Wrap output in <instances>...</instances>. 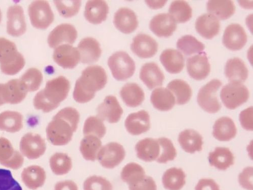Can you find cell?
<instances>
[{"mask_svg": "<svg viewBox=\"0 0 253 190\" xmlns=\"http://www.w3.org/2000/svg\"><path fill=\"white\" fill-rule=\"evenodd\" d=\"M80 117L78 111L72 107L59 111L47 126L48 141L54 145L67 144L78 129Z\"/></svg>", "mask_w": 253, "mask_h": 190, "instance_id": "obj_1", "label": "cell"}, {"mask_svg": "<svg viewBox=\"0 0 253 190\" xmlns=\"http://www.w3.org/2000/svg\"><path fill=\"white\" fill-rule=\"evenodd\" d=\"M108 77L104 69L99 66H92L83 70L76 81L73 93L74 99L79 103H86L95 96V93L106 85Z\"/></svg>", "mask_w": 253, "mask_h": 190, "instance_id": "obj_2", "label": "cell"}, {"mask_svg": "<svg viewBox=\"0 0 253 190\" xmlns=\"http://www.w3.org/2000/svg\"><path fill=\"white\" fill-rule=\"evenodd\" d=\"M69 81L63 76L48 81L45 88L35 95L33 104L36 109L49 113L59 107L67 97L70 90Z\"/></svg>", "mask_w": 253, "mask_h": 190, "instance_id": "obj_3", "label": "cell"}, {"mask_svg": "<svg viewBox=\"0 0 253 190\" xmlns=\"http://www.w3.org/2000/svg\"><path fill=\"white\" fill-rule=\"evenodd\" d=\"M25 65L23 55L20 53L13 42L0 38V68L7 75H14L22 70Z\"/></svg>", "mask_w": 253, "mask_h": 190, "instance_id": "obj_4", "label": "cell"}, {"mask_svg": "<svg viewBox=\"0 0 253 190\" xmlns=\"http://www.w3.org/2000/svg\"><path fill=\"white\" fill-rule=\"evenodd\" d=\"M222 85L221 81L213 79L200 89L197 100L200 106L206 112L214 114L221 109V104L217 98V93Z\"/></svg>", "mask_w": 253, "mask_h": 190, "instance_id": "obj_5", "label": "cell"}, {"mask_svg": "<svg viewBox=\"0 0 253 190\" xmlns=\"http://www.w3.org/2000/svg\"><path fill=\"white\" fill-rule=\"evenodd\" d=\"M108 65L113 77L118 81L131 77L135 71V64L129 55L124 51L113 54L108 60Z\"/></svg>", "mask_w": 253, "mask_h": 190, "instance_id": "obj_6", "label": "cell"}, {"mask_svg": "<svg viewBox=\"0 0 253 190\" xmlns=\"http://www.w3.org/2000/svg\"><path fill=\"white\" fill-rule=\"evenodd\" d=\"M249 92L246 87L241 83H229L220 92V98L225 107L235 110L247 101Z\"/></svg>", "mask_w": 253, "mask_h": 190, "instance_id": "obj_7", "label": "cell"}, {"mask_svg": "<svg viewBox=\"0 0 253 190\" xmlns=\"http://www.w3.org/2000/svg\"><path fill=\"white\" fill-rule=\"evenodd\" d=\"M29 14L32 25L38 29H47L54 19V14L49 3L44 0L32 3L29 7Z\"/></svg>", "mask_w": 253, "mask_h": 190, "instance_id": "obj_8", "label": "cell"}, {"mask_svg": "<svg viewBox=\"0 0 253 190\" xmlns=\"http://www.w3.org/2000/svg\"><path fill=\"white\" fill-rule=\"evenodd\" d=\"M20 153L31 160L39 158L46 150L45 140L38 134L28 133L21 139L19 144Z\"/></svg>", "mask_w": 253, "mask_h": 190, "instance_id": "obj_9", "label": "cell"}, {"mask_svg": "<svg viewBox=\"0 0 253 190\" xmlns=\"http://www.w3.org/2000/svg\"><path fill=\"white\" fill-rule=\"evenodd\" d=\"M126 153L123 146L117 142H110L99 151L97 159L104 167L112 169L119 165L124 159Z\"/></svg>", "mask_w": 253, "mask_h": 190, "instance_id": "obj_10", "label": "cell"}, {"mask_svg": "<svg viewBox=\"0 0 253 190\" xmlns=\"http://www.w3.org/2000/svg\"><path fill=\"white\" fill-rule=\"evenodd\" d=\"M247 42V35L239 24H232L225 29L223 36V44L231 51L242 49Z\"/></svg>", "mask_w": 253, "mask_h": 190, "instance_id": "obj_11", "label": "cell"}, {"mask_svg": "<svg viewBox=\"0 0 253 190\" xmlns=\"http://www.w3.org/2000/svg\"><path fill=\"white\" fill-rule=\"evenodd\" d=\"M0 90L4 103L18 104L23 101L28 92L19 79H12L0 84Z\"/></svg>", "mask_w": 253, "mask_h": 190, "instance_id": "obj_12", "label": "cell"}, {"mask_svg": "<svg viewBox=\"0 0 253 190\" xmlns=\"http://www.w3.org/2000/svg\"><path fill=\"white\" fill-rule=\"evenodd\" d=\"M53 58L59 66L70 69L75 68L81 60L78 49L69 45L57 47L54 51Z\"/></svg>", "mask_w": 253, "mask_h": 190, "instance_id": "obj_13", "label": "cell"}, {"mask_svg": "<svg viewBox=\"0 0 253 190\" xmlns=\"http://www.w3.org/2000/svg\"><path fill=\"white\" fill-rule=\"evenodd\" d=\"M131 49L139 57L149 58L157 53L158 50V44L150 36L139 34L133 39Z\"/></svg>", "mask_w": 253, "mask_h": 190, "instance_id": "obj_14", "label": "cell"}, {"mask_svg": "<svg viewBox=\"0 0 253 190\" xmlns=\"http://www.w3.org/2000/svg\"><path fill=\"white\" fill-rule=\"evenodd\" d=\"M186 67L189 75L198 81L205 79L211 71L210 64L205 52L188 58Z\"/></svg>", "mask_w": 253, "mask_h": 190, "instance_id": "obj_15", "label": "cell"}, {"mask_svg": "<svg viewBox=\"0 0 253 190\" xmlns=\"http://www.w3.org/2000/svg\"><path fill=\"white\" fill-rule=\"evenodd\" d=\"M7 33L13 37L24 35L27 30V24L23 8L19 5L10 7L7 11Z\"/></svg>", "mask_w": 253, "mask_h": 190, "instance_id": "obj_16", "label": "cell"}, {"mask_svg": "<svg viewBox=\"0 0 253 190\" xmlns=\"http://www.w3.org/2000/svg\"><path fill=\"white\" fill-rule=\"evenodd\" d=\"M97 117L111 123L118 122L123 113V110L115 96L110 95L105 98L103 102L97 109Z\"/></svg>", "mask_w": 253, "mask_h": 190, "instance_id": "obj_17", "label": "cell"}, {"mask_svg": "<svg viewBox=\"0 0 253 190\" xmlns=\"http://www.w3.org/2000/svg\"><path fill=\"white\" fill-rule=\"evenodd\" d=\"M177 27L176 21L169 13H160L155 16L150 24V30L159 37L171 36Z\"/></svg>", "mask_w": 253, "mask_h": 190, "instance_id": "obj_18", "label": "cell"}, {"mask_svg": "<svg viewBox=\"0 0 253 190\" xmlns=\"http://www.w3.org/2000/svg\"><path fill=\"white\" fill-rule=\"evenodd\" d=\"M78 36L74 26L69 24H63L56 27L49 34L48 43L51 48H54L63 43L72 45Z\"/></svg>", "mask_w": 253, "mask_h": 190, "instance_id": "obj_19", "label": "cell"}, {"mask_svg": "<svg viewBox=\"0 0 253 190\" xmlns=\"http://www.w3.org/2000/svg\"><path fill=\"white\" fill-rule=\"evenodd\" d=\"M125 125L126 131L131 135H140L150 129V115L144 110L132 113L126 118Z\"/></svg>", "mask_w": 253, "mask_h": 190, "instance_id": "obj_20", "label": "cell"}, {"mask_svg": "<svg viewBox=\"0 0 253 190\" xmlns=\"http://www.w3.org/2000/svg\"><path fill=\"white\" fill-rule=\"evenodd\" d=\"M114 23L118 30L126 34L132 33L138 26L136 15L128 8H121L116 12Z\"/></svg>", "mask_w": 253, "mask_h": 190, "instance_id": "obj_21", "label": "cell"}, {"mask_svg": "<svg viewBox=\"0 0 253 190\" xmlns=\"http://www.w3.org/2000/svg\"><path fill=\"white\" fill-rule=\"evenodd\" d=\"M195 27L197 32L203 37L212 39L220 32V21L214 15L205 13L197 18Z\"/></svg>", "mask_w": 253, "mask_h": 190, "instance_id": "obj_22", "label": "cell"}, {"mask_svg": "<svg viewBox=\"0 0 253 190\" xmlns=\"http://www.w3.org/2000/svg\"><path fill=\"white\" fill-rule=\"evenodd\" d=\"M78 50L80 54L81 61L86 64L97 61L101 54L99 42L93 38L82 39L78 45Z\"/></svg>", "mask_w": 253, "mask_h": 190, "instance_id": "obj_23", "label": "cell"}, {"mask_svg": "<svg viewBox=\"0 0 253 190\" xmlns=\"http://www.w3.org/2000/svg\"><path fill=\"white\" fill-rule=\"evenodd\" d=\"M140 78L150 90L161 87L165 80V76L157 63H146L141 68Z\"/></svg>", "mask_w": 253, "mask_h": 190, "instance_id": "obj_24", "label": "cell"}, {"mask_svg": "<svg viewBox=\"0 0 253 190\" xmlns=\"http://www.w3.org/2000/svg\"><path fill=\"white\" fill-rule=\"evenodd\" d=\"M109 8L103 0L88 1L86 5L84 16L92 24H100L106 20Z\"/></svg>", "mask_w": 253, "mask_h": 190, "instance_id": "obj_25", "label": "cell"}, {"mask_svg": "<svg viewBox=\"0 0 253 190\" xmlns=\"http://www.w3.org/2000/svg\"><path fill=\"white\" fill-rule=\"evenodd\" d=\"M248 74L246 64L241 59L235 57L227 61L225 74L229 83L242 84L247 79Z\"/></svg>", "mask_w": 253, "mask_h": 190, "instance_id": "obj_26", "label": "cell"}, {"mask_svg": "<svg viewBox=\"0 0 253 190\" xmlns=\"http://www.w3.org/2000/svg\"><path fill=\"white\" fill-rule=\"evenodd\" d=\"M138 158L150 162L156 161L160 154V146L157 140L146 138L138 142L135 146Z\"/></svg>", "mask_w": 253, "mask_h": 190, "instance_id": "obj_27", "label": "cell"}, {"mask_svg": "<svg viewBox=\"0 0 253 190\" xmlns=\"http://www.w3.org/2000/svg\"><path fill=\"white\" fill-rule=\"evenodd\" d=\"M160 59L166 71L171 74L180 73L185 66L183 55L176 49L165 50L161 54Z\"/></svg>", "mask_w": 253, "mask_h": 190, "instance_id": "obj_28", "label": "cell"}, {"mask_svg": "<svg viewBox=\"0 0 253 190\" xmlns=\"http://www.w3.org/2000/svg\"><path fill=\"white\" fill-rule=\"evenodd\" d=\"M46 174L45 170L38 165H31L24 169L22 179L29 189L35 190L43 186L45 182Z\"/></svg>", "mask_w": 253, "mask_h": 190, "instance_id": "obj_29", "label": "cell"}, {"mask_svg": "<svg viewBox=\"0 0 253 190\" xmlns=\"http://www.w3.org/2000/svg\"><path fill=\"white\" fill-rule=\"evenodd\" d=\"M237 133L234 122L227 117H223L217 120L213 126V135L219 141H229L235 138Z\"/></svg>", "mask_w": 253, "mask_h": 190, "instance_id": "obj_30", "label": "cell"}, {"mask_svg": "<svg viewBox=\"0 0 253 190\" xmlns=\"http://www.w3.org/2000/svg\"><path fill=\"white\" fill-rule=\"evenodd\" d=\"M178 142L186 152L194 154L202 150L203 138L197 132L186 130L180 133Z\"/></svg>", "mask_w": 253, "mask_h": 190, "instance_id": "obj_31", "label": "cell"}, {"mask_svg": "<svg viewBox=\"0 0 253 190\" xmlns=\"http://www.w3.org/2000/svg\"><path fill=\"white\" fill-rule=\"evenodd\" d=\"M120 95L128 107L135 108L141 105L144 100L143 91L136 83H126L122 88Z\"/></svg>", "mask_w": 253, "mask_h": 190, "instance_id": "obj_32", "label": "cell"}, {"mask_svg": "<svg viewBox=\"0 0 253 190\" xmlns=\"http://www.w3.org/2000/svg\"><path fill=\"white\" fill-rule=\"evenodd\" d=\"M151 101L154 107L161 111H168L173 109L176 103L175 97L169 90L160 88L155 90Z\"/></svg>", "mask_w": 253, "mask_h": 190, "instance_id": "obj_33", "label": "cell"}, {"mask_svg": "<svg viewBox=\"0 0 253 190\" xmlns=\"http://www.w3.org/2000/svg\"><path fill=\"white\" fill-rule=\"evenodd\" d=\"M24 117L16 111H6L0 114V131L17 133L23 128Z\"/></svg>", "mask_w": 253, "mask_h": 190, "instance_id": "obj_34", "label": "cell"}, {"mask_svg": "<svg viewBox=\"0 0 253 190\" xmlns=\"http://www.w3.org/2000/svg\"><path fill=\"white\" fill-rule=\"evenodd\" d=\"M209 161L211 165L218 170L225 171L234 164V156L230 150L224 147H217L214 151L209 154Z\"/></svg>", "mask_w": 253, "mask_h": 190, "instance_id": "obj_35", "label": "cell"}, {"mask_svg": "<svg viewBox=\"0 0 253 190\" xmlns=\"http://www.w3.org/2000/svg\"><path fill=\"white\" fill-rule=\"evenodd\" d=\"M207 8L209 13L214 15L221 20L228 19L236 11L234 2L230 0H211L208 2Z\"/></svg>", "mask_w": 253, "mask_h": 190, "instance_id": "obj_36", "label": "cell"}, {"mask_svg": "<svg viewBox=\"0 0 253 190\" xmlns=\"http://www.w3.org/2000/svg\"><path fill=\"white\" fill-rule=\"evenodd\" d=\"M185 178L182 169L173 167L164 173L162 181L165 188L168 190H180L185 184Z\"/></svg>", "mask_w": 253, "mask_h": 190, "instance_id": "obj_37", "label": "cell"}, {"mask_svg": "<svg viewBox=\"0 0 253 190\" xmlns=\"http://www.w3.org/2000/svg\"><path fill=\"white\" fill-rule=\"evenodd\" d=\"M167 89L174 94L176 98V103L179 105L186 104L192 96L191 88L181 79H175L170 82L168 84Z\"/></svg>", "mask_w": 253, "mask_h": 190, "instance_id": "obj_38", "label": "cell"}, {"mask_svg": "<svg viewBox=\"0 0 253 190\" xmlns=\"http://www.w3.org/2000/svg\"><path fill=\"white\" fill-rule=\"evenodd\" d=\"M101 146L100 139L95 136H88L81 142L80 150L84 159L94 161Z\"/></svg>", "mask_w": 253, "mask_h": 190, "instance_id": "obj_39", "label": "cell"}, {"mask_svg": "<svg viewBox=\"0 0 253 190\" xmlns=\"http://www.w3.org/2000/svg\"><path fill=\"white\" fill-rule=\"evenodd\" d=\"M177 48L186 56L200 53L205 48L204 45L192 35H185L177 42Z\"/></svg>", "mask_w": 253, "mask_h": 190, "instance_id": "obj_40", "label": "cell"}, {"mask_svg": "<svg viewBox=\"0 0 253 190\" xmlns=\"http://www.w3.org/2000/svg\"><path fill=\"white\" fill-rule=\"evenodd\" d=\"M50 166L55 175H64L69 173L72 170V159L67 154L57 153L50 158Z\"/></svg>", "mask_w": 253, "mask_h": 190, "instance_id": "obj_41", "label": "cell"}, {"mask_svg": "<svg viewBox=\"0 0 253 190\" xmlns=\"http://www.w3.org/2000/svg\"><path fill=\"white\" fill-rule=\"evenodd\" d=\"M145 176L143 168L140 165L133 162L126 164L123 168L121 174L123 181L129 186L138 183Z\"/></svg>", "mask_w": 253, "mask_h": 190, "instance_id": "obj_42", "label": "cell"}, {"mask_svg": "<svg viewBox=\"0 0 253 190\" xmlns=\"http://www.w3.org/2000/svg\"><path fill=\"white\" fill-rule=\"evenodd\" d=\"M170 14L177 23H185L191 19L192 9L185 1H173L169 9Z\"/></svg>", "mask_w": 253, "mask_h": 190, "instance_id": "obj_43", "label": "cell"}, {"mask_svg": "<svg viewBox=\"0 0 253 190\" xmlns=\"http://www.w3.org/2000/svg\"><path fill=\"white\" fill-rule=\"evenodd\" d=\"M43 79V75L38 69L31 68L19 80L28 92H34L39 89Z\"/></svg>", "mask_w": 253, "mask_h": 190, "instance_id": "obj_44", "label": "cell"}, {"mask_svg": "<svg viewBox=\"0 0 253 190\" xmlns=\"http://www.w3.org/2000/svg\"><path fill=\"white\" fill-rule=\"evenodd\" d=\"M106 131L103 121L97 117H90L84 123L83 133L85 136H93L101 139L106 134Z\"/></svg>", "mask_w": 253, "mask_h": 190, "instance_id": "obj_45", "label": "cell"}, {"mask_svg": "<svg viewBox=\"0 0 253 190\" xmlns=\"http://www.w3.org/2000/svg\"><path fill=\"white\" fill-rule=\"evenodd\" d=\"M160 146V154L156 160L160 163H166L169 161L174 160L177 152L173 142L166 138L157 139Z\"/></svg>", "mask_w": 253, "mask_h": 190, "instance_id": "obj_46", "label": "cell"}, {"mask_svg": "<svg viewBox=\"0 0 253 190\" xmlns=\"http://www.w3.org/2000/svg\"><path fill=\"white\" fill-rule=\"evenodd\" d=\"M54 3L60 15L66 18L72 17L79 12L81 1L80 0L54 1Z\"/></svg>", "mask_w": 253, "mask_h": 190, "instance_id": "obj_47", "label": "cell"}, {"mask_svg": "<svg viewBox=\"0 0 253 190\" xmlns=\"http://www.w3.org/2000/svg\"><path fill=\"white\" fill-rule=\"evenodd\" d=\"M84 190H113L112 184L107 179L96 176H91L84 183Z\"/></svg>", "mask_w": 253, "mask_h": 190, "instance_id": "obj_48", "label": "cell"}, {"mask_svg": "<svg viewBox=\"0 0 253 190\" xmlns=\"http://www.w3.org/2000/svg\"><path fill=\"white\" fill-rule=\"evenodd\" d=\"M0 190H23V189L14 179L10 171L0 169Z\"/></svg>", "mask_w": 253, "mask_h": 190, "instance_id": "obj_49", "label": "cell"}, {"mask_svg": "<svg viewBox=\"0 0 253 190\" xmlns=\"http://www.w3.org/2000/svg\"><path fill=\"white\" fill-rule=\"evenodd\" d=\"M15 151L11 142L8 139L0 138V164L2 165L11 158Z\"/></svg>", "mask_w": 253, "mask_h": 190, "instance_id": "obj_50", "label": "cell"}, {"mask_svg": "<svg viewBox=\"0 0 253 190\" xmlns=\"http://www.w3.org/2000/svg\"><path fill=\"white\" fill-rule=\"evenodd\" d=\"M129 190H157L156 184L154 179L149 176H145L138 183L129 186Z\"/></svg>", "mask_w": 253, "mask_h": 190, "instance_id": "obj_51", "label": "cell"}, {"mask_svg": "<svg viewBox=\"0 0 253 190\" xmlns=\"http://www.w3.org/2000/svg\"><path fill=\"white\" fill-rule=\"evenodd\" d=\"M239 182L246 189L253 190V167L245 168L239 175Z\"/></svg>", "mask_w": 253, "mask_h": 190, "instance_id": "obj_52", "label": "cell"}, {"mask_svg": "<svg viewBox=\"0 0 253 190\" xmlns=\"http://www.w3.org/2000/svg\"><path fill=\"white\" fill-rule=\"evenodd\" d=\"M240 121L243 128L247 130L252 131L253 124V107H250L243 111L240 115Z\"/></svg>", "mask_w": 253, "mask_h": 190, "instance_id": "obj_53", "label": "cell"}, {"mask_svg": "<svg viewBox=\"0 0 253 190\" xmlns=\"http://www.w3.org/2000/svg\"><path fill=\"white\" fill-rule=\"evenodd\" d=\"M24 163V156L19 152L15 151L12 158L3 163L2 165L12 170H17L22 167Z\"/></svg>", "mask_w": 253, "mask_h": 190, "instance_id": "obj_54", "label": "cell"}, {"mask_svg": "<svg viewBox=\"0 0 253 190\" xmlns=\"http://www.w3.org/2000/svg\"><path fill=\"white\" fill-rule=\"evenodd\" d=\"M195 190H220L218 184L212 179H203L200 180Z\"/></svg>", "mask_w": 253, "mask_h": 190, "instance_id": "obj_55", "label": "cell"}, {"mask_svg": "<svg viewBox=\"0 0 253 190\" xmlns=\"http://www.w3.org/2000/svg\"><path fill=\"white\" fill-rule=\"evenodd\" d=\"M54 190H78V188L73 181H65L57 183Z\"/></svg>", "mask_w": 253, "mask_h": 190, "instance_id": "obj_56", "label": "cell"}, {"mask_svg": "<svg viewBox=\"0 0 253 190\" xmlns=\"http://www.w3.org/2000/svg\"><path fill=\"white\" fill-rule=\"evenodd\" d=\"M160 1H156L157 3L154 4L150 2V1H146L145 2L147 3V5H148L152 9H159L161 8V7H163L166 3H167V1H162V2L159 4Z\"/></svg>", "mask_w": 253, "mask_h": 190, "instance_id": "obj_57", "label": "cell"}, {"mask_svg": "<svg viewBox=\"0 0 253 190\" xmlns=\"http://www.w3.org/2000/svg\"><path fill=\"white\" fill-rule=\"evenodd\" d=\"M4 104L5 103L3 100V99H2V97L1 96V92H0V106H1V105H2Z\"/></svg>", "mask_w": 253, "mask_h": 190, "instance_id": "obj_58", "label": "cell"}, {"mask_svg": "<svg viewBox=\"0 0 253 190\" xmlns=\"http://www.w3.org/2000/svg\"><path fill=\"white\" fill-rule=\"evenodd\" d=\"M1 20H2V12H1V10H0V23H1Z\"/></svg>", "mask_w": 253, "mask_h": 190, "instance_id": "obj_59", "label": "cell"}]
</instances>
